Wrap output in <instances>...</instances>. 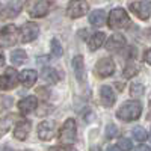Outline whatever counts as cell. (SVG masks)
Here are the masks:
<instances>
[{"mask_svg": "<svg viewBox=\"0 0 151 151\" xmlns=\"http://www.w3.org/2000/svg\"><path fill=\"white\" fill-rule=\"evenodd\" d=\"M142 115V104L137 100H129L116 110V118L121 121H136Z\"/></svg>", "mask_w": 151, "mask_h": 151, "instance_id": "cell-1", "label": "cell"}, {"mask_svg": "<svg viewBox=\"0 0 151 151\" xmlns=\"http://www.w3.org/2000/svg\"><path fill=\"white\" fill-rule=\"evenodd\" d=\"M130 24V17L122 8H115L107 17V26L110 29H124Z\"/></svg>", "mask_w": 151, "mask_h": 151, "instance_id": "cell-2", "label": "cell"}, {"mask_svg": "<svg viewBox=\"0 0 151 151\" xmlns=\"http://www.w3.org/2000/svg\"><path fill=\"white\" fill-rule=\"evenodd\" d=\"M76 139H77V124L73 118H68L59 130V142L71 145L76 142Z\"/></svg>", "mask_w": 151, "mask_h": 151, "instance_id": "cell-3", "label": "cell"}, {"mask_svg": "<svg viewBox=\"0 0 151 151\" xmlns=\"http://www.w3.org/2000/svg\"><path fill=\"white\" fill-rule=\"evenodd\" d=\"M20 36V30L15 24H6L0 29V47H11L15 45Z\"/></svg>", "mask_w": 151, "mask_h": 151, "instance_id": "cell-4", "label": "cell"}, {"mask_svg": "<svg viewBox=\"0 0 151 151\" xmlns=\"http://www.w3.org/2000/svg\"><path fill=\"white\" fill-rule=\"evenodd\" d=\"M20 82V76L15 71V68H6L5 74L0 76V91H9V89H14L17 86V83Z\"/></svg>", "mask_w": 151, "mask_h": 151, "instance_id": "cell-5", "label": "cell"}, {"mask_svg": "<svg viewBox=\"0 0 151 151\" xmlns=\"http://www.w3.org/2000/svg\"><path fill=\"white\" fill-rule=\"evenodd\" d=\"M89 5L86 0H71L67 6V15L70 18H80L88 14Z\"/></svg>", "mask_w": 151, "mask_h": 151, "instance_id": "cell-6", "label": "cell"}, {"mask_svg": "<svg viewBox=\"0 0 151 151\" xmlns=\"http://www.w3.org/2000/svg\"><path fill=\"white\" fill-rule=\"evenodd\" d=\"M40 36V26L36 23H24L20 27V40L21 42H32Z\"/></svg>", "mask_w": 151, "mask_h": 151, "instance_id": "cell-7", "label": "cell"}, {"mask_svg": "<svg viewBox=\"0 0 151 151\" xmlns=\"http://www.w3.org/2000/svg\"><path fill=\"white\" fill-rule=\"evenodd\" d=\"M27 2L29 0H9V3L6 5V8L2 11V18H6V20L15 18L24 9V6L27 5Z\"/></svg>", "mask_w": 151, "mask_h": 151, "instance_id": "cell-8", "label": "cell"}, {"mask_svg": "<svg viewBox=\"0 0 151 151\" xmlns=\"http://www.w3.org/2000/svg\"><path fill=\"white\" fill-rule=\"evenodd\" d=\"M130 11L139 18V20H148L151 17V0H141V2H133L130 5Z\"/></svg>", "mask_w": 151, "mask_h": 151, "instance_id": "cell-9", "label": "cell"}, {"mask_svg": "<svg viewBox=\"0 0 151 151\" xmlns=\"http://www.w3.org/2000/svg\"><path fill=\"white\" fill-rule=\"evenodd\" d=\"M115 68L116 67L112 58H101L95 65V73L98 77H109L115 73Z\"/></svg>", "mask_w": 151, "mask_h": 151, "instance_id": "cell-10", "label": "cell"}, {"mask_svg": "<svg viewBox=\"0 0 151 151\" xmlns=\"http://www.w3.org/2000/svg\"><path fill=\"white\" fill-rule=\"evenodd\" d=\"M56 134V124L53 121H42L38 125V136L41 141H50Z\"/></svg>", "mask_w": 151, "mask_h": 151, "instance_id": "cell-11", "label": "cell"}, {"mask_svg": "<svg viewBox=\"0 0 151 151\" xmlns=\"http://www.w3.org/2000/svg\"><path fill=\"white\" fill-rule=\"evenodd\" d=\"M50 8H52V3L50 0H36L33 3V6L29 9V15L33 17V18H41V17H45L48 14Z\"/></svg>", "mask_w": 151, "mask_h": 151, "instance_id": "cell-12", "label": "cell"}, {"mask_svg": "<svg viewBox=\"0 0 151 151\" xmlns=\"http://www.w3.org/2000/svg\"><path fill=\"white\" fill-rule=\"evenodd\" d=\"M100 101L104 107H112L116 101V95H115V91L112 89V86L109 85H103L100 88Z\"/></svg>", "mask_w": 151, "mask_h": 151, "instance_id": "cell-13", "label": "cell"}, {"mask_svg": "<svg viewBox=\"0 0 151 151\" xmlns=\"http://www.w3.org/2000/svg\"><path fill=\"white\" fill-rule=\"evenodd\" d=\"M125 44H127V41H125L124 35L121 33H113L107 38L106 41V48L109 50V52H119V50H122L125 47Z\"/></svg>", "mask_w": 151, "mask_h": 151, "instance_id": "cell-14", "label": "cell"}, {"mask_svg": "<svg viewBox=\"0 0 151 151\" xmlns=\"http://www.w3.org/2000/svg\"><path fill=\"white\" fill-rule=\"evenodd\" d=\"M73 70L76 74V79H77L80 83L86 82V68H85V62H83V56L77 55L73 59Z\"/></svg>", "mask_w": 151, "mask_h": 151, "instance_id": "cell-15", "label": "cell"}, {"mask_svg": "<svg viewBox=\"0 0 151 151\" xmlns=\"http://www.w3.org/2000/svg\"><path fill=\"white\" fill-rule=\"evenodd\" d=\"M30 129H32V124L27 121V119H21L17 122L15 129H14V137L18 141H24L27 137V134L30 133Z\"/></svg>", "mask_w": 151, "mask_h": 151, "instance_id": "cell-16", "label": "cell"}, {"mask_svg": "<svg viewBox=\"0 0 151 151\" xmlns=\"http://www.w3.org/2000/svg\"><path fill=\"white\" fill-rule=\"evenodd\" d=\"M36 107H38V100H36V97H33V95L24 97L23 100H20V101H18V109H20V112H23V113L33 112Z\"/></svg>", "mask_w": 151, "mask_h": 151, "instance_id": "cell-17", "label": "cell"}, {"mask_svg": "<svg viewBox=\"0 0 151 151\" xmlns=\"http://www.w3.org/2000/svg\"><path fill=\"white\" fill-rule=\"evenodd\" d=\"M36 79H38V73L35 70H23L20 73V83L24 85L26 88H30L36 83Z\"/></svg>", "mask_w": 151, "mask_h": 151, "instance_id": "cell-18", "label": "cell"}, {"mask_svg": "<svg viewBox=\"0 0 151 151\" xmlns=\"http://www.w3.org/2000/svg\"><path fill=\"white\" fill-rule=\"evenodd\" d=\"M104 41H106L104 32H95L94 35L89 36V40H88V47H89L91 52H95V50H98L104 44Z\"/></svg>", "mask_w": 151, "mask_h": 151, "instance_id": "cell-19", "label": "cell"}, {"mask_svg": "<svg viewBox=\"0 0 151 151\" xmlns=\"http://www.w3.org/2000/svg\"><path fill=\"white\" fill-rule=\"evenodd\" d=\"M41 77H42V80H45L48 85H56V83L60 80L59 73H58L55 68H52V67H45V68L42 70V73H41Z\"/></svg>", "mask_w": 151, "mask_h": 151, "instance_id": "cell-20", "label": "cell"}, {"mask_svg": "<svg viewBox=\"0 0 151 151\" xmlns=\"http://www.w3.org/2000/svg\"><path fill=\"white\" fill-rule=\"evenodd\" d=\"M89 23L95 27H100L106 23V12L103 9H95L89 14Z\"/></svg>", "mask_w": 151, "mask_h": 151, "instance_id": "cell-21", "label": "cell"}, {"mask_svg": "<svg viewBox=\"0 0 151 151\" xmlns=\"http://www.w3.org/2000/svg\"><path fill=\"white\" fill-rule=\"evenodd\" d=\"M26 60H27V53L24 52L23 48L14 50V52L11 53V62L14 65H23Z\"/></svg>", "mask_w": 151, "mask_h": 151, "instance_id": "cell-22", "label": "cell"}, {"mask_svg": "<svg viewBox=\"0 0 151 151\" xmlns=\"http://www.w3.org/2000/svg\"><path fill=\"white\" fill-rule=\"evenodd\" d=\"M50 48H52V55L55 58H60L62 55H64V48H62L59 40H56V38H53V40L50 41Z\"/></svg>", "mask_w": 151, "mask_h": 151, "instance_id": "cell-23", "label": "cell"}, {"mask_svg": "<svg viewBox=\"0 0 151 151\" xmlns=\"http://www.w3.org/2000/svg\"><path fill=\"white\" fill-rule=\"evenodd\" d=\"M132 134H133V137L137 142H144V141L148 139V133H147V130L144 127H134L132 130Z\"/></svg>", "mask_w": 151, "mask_h": 151, "instance_id": "cell-24", "label": "cell"}, {"mask_svg": "<svg viewBox=\"0 0 151 151\" xmlns=\"http://www.w3.org/2000/svg\"><path fill=\"white\" fill-rule=\"evenodd\" d=\"M142 94H144V85L139 82H133L130 85V95L133 98H139Z\"/></svg>", "mask_w": 151, "mask_h": 151, "instance_id": "cell-25", "label": "cell"}, {"mask_svg": "<svg viewBox=\"0 0 151 151\" xmlns=\"http://www.w3.org/2000/svg\"><path fill=\"white\" fill-rule=\"evenodd\" d=\"M116 147H118L121 151H132V150H133V144H132L130 139H127V137H119Z\"/></svg>", "mask_w": 151, "mask_h": 151, "instance_id": "cell-26", "label": "cell"}, {"mask_svg": "<svg viewBox=\"0 0 151 151\" xmlns=\"http://www.w3.org/2000/svg\"><path fill=\"white\" fill-rule=\"evenodd\" d=\"M106 136L109 139H113L115 136H118V127L115 124H107L106 125Z\"/></svg>", "mask_w": 151, "mask_h": 151, "instance_id": "cell-27", "label": "cell"}, {"mask_svg": "<svg viewBox=\"0 0 151 151\" xmlns=\"http://www.w3.org/2000/svg\"><path fill=\"white\" fill-rule=\"evenodd\" d=\"M136 73H137V67L130 64V65L125 67V70H124V77H125V79H130V77H133Z\"/></svg>", "mask_w": 151, "mask_h": 151, "instance_id": "cell-28", "label": "cell"}, {"mask_svg": "<svg viewBox=\"0 0 151 151\" xmlns=\"http://www.w3.org/2000/svg\"><path fill=\"white\" fill-rule=\"evenodd\" d=\"M48 151H76V148L74 147H71V145H65V147H52Z\"/></svg>", "mask_w": 151, "mask_h": 151, "instance_id": "cell-29", "label": "cell"}, {"mask_svg": "<svg viewBox=\"0 0 151 151\" xmlns=\"http://www.w3.org/2000/svg\"><path fill=\"white\" fill-rule=\"evenodd\" d=\"M144 60L147 62L148 65H151V48H148L147 52H145V55H144Z\"/></svg>", "mask_w": 151, "mask_h": 151, "instance_id": "cell-30", "label": "cell"}, {"mask_svg": "<svg viewBox=\"0 0 151 151\" xmlns=\"http://www.w3.org/2000/svg\"><path fill=\"white\" fill-rule=\"evenodd\" d=\"M134 151H151V148H150L148 145L141 144V145H137V147H136V150H134Z\"/></svg>", "mask_w": 151, "mask_h": 151, "instance_id": "cell-31", "label": "cell"}, {"mask_svg": "<svg viewBox=\"0 0 151 151\" xmlns=\"http://www.w3.org/2000/svg\"><path fill=\"white\" fill-rule=\"evenodd\" d=\"M36 92H38V94H42V95H44L45 98L48 97V91H45V89H42V88H38V89H36Z\"/></svg>", "mask_w": 151, "mask_h": 151, "instance_id": "cell-32", "label": "cell"}, {"mask_svg": "<svg viewBox=\"0 0 151 151\" xmlns=\"http://www.w3.org/2000/svg\"><path fill=\"white\" fill-rule=\"evenodd\" d=\"M3 62H5V56H3V53L0 52V67L3 65Z\"/></svg>", "mask_w": 151, "mask_h": 151, "instance_id": "cell-33", "label": "cell"}, {"mask_svg": "<svg viewBox=\"0 0 151 151\" xmlns=\"http://www.w3.org/2000/svg\"><path fill=\"white\" fill-rule=\"evenodd\" d=\"M2 151H18V150H14L12 147H3V150Z\"/></svg>", "mask_w": 151, "mask_h": 151, "instance_id": "cell-34", "label": "cell"}, {"mask_svg": "<svg viewBox=\"0 0 151 151\" xmlns=\"http://www.w3.org/2000/svg\"><path fill=\"white\" fill-rule=\"evenodd\" d=\"M106 151H119V148H116V147H109Z\"/></svg>", "mask_w": 151, "mask_h": 151, "instance_id": "cell-35", "label": "cell"}, {"mask_svg": "<svg viewBox=\"0 0 151 151\" xmlns=\"http://www.w3.org/2000/svg\"><path fill=\"white\" fill-rule=\"evenodd\" d=\"M91 151H100V148H98V147H92Z\"/></svg>", "mask_w": 151, "mask_h": 151, "instance_id": "cell-36", "label": "cell"}, {"mask_svg": "<svg viewBox=\"0 0 151 151\" xmlns=\"http://www.w3.org/2000/svg\"><path fill=\"white\" fill-rule=\"evenodd\" d=\"M3 11V8H2V5H0V12H2Z\"/></svg>", "mask_w": 151, "mask_h": 151, "instance_id": "cell-37", "label": "cell"}, {"mask_svg": "<svg viewBox=\"0 0 151 151\" xmlns=\"http://www.w3.org/2000/svg\"><path fill=\"white\" fill-rule=\"evenodd\" d=\"M150 116H151V113H150Z\"/></svg>", "mask_w": 151, "mask_h": 151, "instance_id": "cell-38", "label": "cell"}]
</instances>
